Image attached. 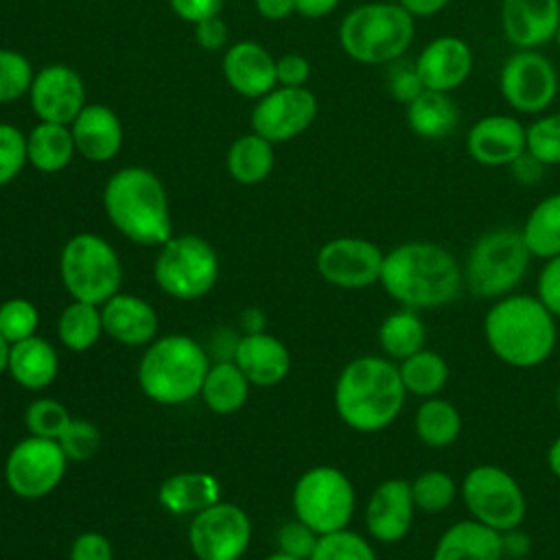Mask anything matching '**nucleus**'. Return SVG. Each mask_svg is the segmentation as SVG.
Listing matches in <instances>:
<instances>
[{
    "label": "nucleus",
    "mask_w": 560,
    "mask_h": 560,
    "mask_svg": "<svg viewBox=\"0 0 560 560\" xmlns=\"http://www.w3.org/2000/svg\"><path fill=\"white\" fill-rule=\"evenodd\" d=\"M378 284L400 306L431 311L451 304L459 295L464 273L444 245L407 241L385 252Z\"/></svg>",
    "instance_id": "nucleus-1"
},
{
    "label": "nucleus",
    "mask_w": 560,
    "mask_h": 560,
    "mask_svg": "<svg viewBox=\"0 0 560 560\" xmlns=\"http://www.w3.org/2000/svg\"><path fill=\"white\" fill-rule=\"evenodd\" d=\"M407 389L398 363L363 354L348 361L332 389V402L339 420L357 433H378L387 429L402 411Z\"/></svg>",
    "instance_id": "nucleus-2"
},
{
    "label": "nucleus",
    "mask_w": 560,
    "mask_h": 560,
    "mask_svg": "<svg viewBox=\"0 0 560 560\" xmlns=\"http://www.w3.org/2000/svg\"><path fill=\"white\" fill-rule=\"evenodd\" d=\"M556 315L527 293H510L490 304L483 315V339L505 365L529 370L545 363L558 343Z\"/></svg>",
    "instance_id": "nucleus-3"
},
{
    "label": "nucleus",
    "mask_w": 560,
    "mask_h": 560,
    "mask_svg": "<svg viewBox=\"0 0 560 560\" xmlns=\"http://www.w3.org/2000/svg\"><path fill=\"white\" fill-rule=\"evenodd\" d=\"M103 208L109 223L136 245L160 247L173 236L166 188L144 166L118 168L105 182Z\"/></svg>",
    "instance_id": "nucleus-4"
},
{
    "label": "nucleus",
    "mask_w": 560,
    "mask_h": 560,
    "mask_svg": "<svg viewBox=\"0 0 560 560\" xmlns=\"http://www.w3.org/2000/svg\"><path fill=\"white\" fill-rule=\"evenodd\" d=\"M208 368L206 348L188 335L173 332L144 346L138 363V385L149 400L175 407L199 396Z\"/></svg>",
    "instance_id": "nucleus-5"
},
{
    "label": "nucleus",
    "mask_w": 560,
    "mask_h": 560,
    "mask_svg": "<svg viewBox=\"0 0 560 560\" xmlns=\"http://www.w3.org/2000/svg\"><path fill=\"white\" fill-rule=\"evenodd\" d=\"M416 33V18L398 2H365L348 11L339 24L341 50L365 66L400 59Z\"/></svg>",
    "instance_id": "nucleus-6"
},
{
    "label": "nucleus",
    "mask_w": 560,
    "mask_h": 560,
    "mask_svg": "<svg viewBox=\"0 0 560 560\" xmlns=\"http://www.w3.org/2000/svg\"><path fill=\"white\" fill-rule=\"evenodd\" d=\"M532 262V254L516 228H492L479 234L462 267L464 284L472 295L499 300L514 293L523 282Z\"/></svg>",
    "instance_id": "nucleus-7"
},
{
    "label": "nucleus",
    "mask_w": 560,
    "mask_h": 560,
    "mask_svg": "<svg viewBox=\"0 0 560 560\" xmlns=\"http://www.w3.org/2000/svg\"><path fill=\"white\" fill-rule=\"evenodd\" d=\"M59 278L72 300L101 306L120 291L122 262L109 241L94 232H79L61 247Z\"/></svg>",
    "instance_id": "nucleus-8"
},
{
    "label": "nucleus",
    "mask_w": 560,
    "mask_h": 560,
    "mask_svg": "<svg viewBox=\"0 0 560 560\" xmlns=\"http://www.w3.org/2000/svg\"><path fill=\"white\" fill-rule=\"evenodd\" d=\"M219 254L199 234H173L160 245L153 262V280L158 289L182 302L208 295L219 282Z\"/></svg>",
    "instance_id": "nucleus-9"
},
{
    "label": "nucleus",
    "mask_w": 560,
    "mask_h": 560,
    "mask_svg": "<svg viewBox=\"0 0 560 560\" xmlns=\"http://www.w3.org/2000/svg\"><path fill=\"white\" fill-rule=\"evenodd\" d=\"M291 508L295 518L322 536L350 525L357 510V492L343 470L319 464L298 477Z\"/></svg>",
    "instance_id": "nucleus-10"
},
{
    "label": "nucleus",
    "mask_w": 560,
    "mask_h": 560,
    "mask_svg": "<svg viewBox=\"0 0 560 560\" xmlns=\"http://www.w3.org/2000/svg\"><path fill=\"white\" fill-rule=\"evenodd\" d=\"M459 494L470 518L501 534L521 527L525 521V492L516 477L497 464L472 466L462 479Z\"/></svg>",
    "instance_id": "nucleus-11"
},
{
    "label": "nucleus",
    "mask_w": 560,
    "mask_h": 560,
    "mask_svg": "<svg viewBox=\"0 0 560 560\" xmlns=\"http://www.w3.org/2000/svg\"><path fill=\"white\" fill-rule=\"evenodd\" d=\"M68 462L57 440L26 435L4 459V483L20 499H44L63 481Z\"/></svg>",
    "instance_id": "nucleus-12"
},
{
    "label": "nucleus",
    "mask_w": 560,
    "mask_h": 560,
    "mask_svg": "<svg viewBox=\"0 0 560 560\" xmlns=\"http://www.w3.org/2000/svg\"><path fill=\"white\" fill-rule=\"evenodd\" d=\"M560 88L553 63L538 50L512 52L499 72V92L518 114L538 116L549 109Z\"/></svg>",
    "instance_id": "nucleus-13"
},
{
    "label": "nucleus",
    "mask_w": 560,
    "mask_h": 560,
    "mask_svg": "<svg viewBox=\"0 0 560 560\" xmlns=\"http://www.w3.org/2000/svg\"><path fill=\"white\" fill-rule=\"evenodd\" d=\"M252 542V521L243 508L217 501L188 525V545L197 560H241Z\"/></svg>",
    "instance_id": "nucleus-14"
},
{
    "label": "nucleus",
    "mask_w": 560,
    "mask_h": 560,
    "mask_svg": "<svg viewBox=\"0 0 560 560\" xmlns=\"http://www.w3.org/2000/svg\"><path fill=\"white\" fill-rule=\"evenodd\" d=\"M385 252L363 236H337L326 241L317 256V273L337 289H365L381 280Z\"/></svg>",
    "instance_id": "nucleus-15"
},
{
    "label": "nucleus",
    "mask_w": 560,
    "mask_h": 560,
    "mask_svg": "<svg viewBox=\"0 0 560 560\" xmlns=\"http://www.w3.org/2000/svg\"><path fill=\"white\" fill-rule=\"evenodd\" d=\"M317 118V98L308 88L276 85L256 98L252 109V131L271 144L287 142L304 133Z\"/></svg>",
    "instance_id": "nucleus-16"
},
{
    "label": "nucleus",
    "mask_w": 560,
    "mask_h": 560,
    "mask_svg": "<svg viewBox=\"0 0 560 560\" xmlns=\"http://www.w3.org/2000/svg\"><path fill=\"white\" fill-rule=\"evenodd\" d=\"M28 101L42 122L70 125L85 103V85L79 72L66 63H48L35 72Z\"/></svg>",
    "instance_id": "nucleus-17"
},
{
    "label": "nucleus",
    "mask_w": 560,
    "mask_h": 560,
    "mask_svg": "<svg viewBox=\"0 0 560 560\" xmlns=\"http://www.w3.org/2000/svg\"><path fill=\"white\" fill-rule=\"evenodd\" d=\"M416 512L411 483L400 477H389L372 490L363 510V523L372 540L394 545L409 534Z\"/></svg>",
    "instance_id": "nucleus-18"
},
{
    "label": "nucleus",
    "mask_w": 560,
    "mask_h": 560,
    "mask_svg": "<svg viewBox=\"0 0 560 560\" xmlns=\"http://www.w3.org/2000/svg\"><path fill=\"white\" fill-rule=\"evenodd\" d=\"M466 153L488 168L510 166L525 153V125L508 114L481 116L466 133Z\"/></svg>",
    "instance_id": "nucleus-19"
},
{
    "label": "nucleus",
    "mask_w": 560,
    "mask_h": 560,
    "mask_svg": "<svg viewBox=\"0 0 560 560\" xmlns=\"http://www.w3.org/2000/svg\"><path fill=\"white\" fill-rule=\"evenodd\" d=\"M472 66V48L457 35H440L431 39L416 59V70L424 90L448 94L468 81Z\"/></svg>",
    "instance_id": "nucleus-20"
},
{
    "label": "nucleus",
    "mask_w": 560,
    "mask_h": 560,
    "mask_svg": "<svg viewBox=\"0 0 560 560\" xmlns=\"http://www.w3.org/2000/svg\"><path fill=\"white\" fill-rule=\"evenodd\" d=\"M560 0H501V31L516 50H538L556 39Z\"/></svg>",
    "instance_id": "nucleus-21"
},
{
    "label": "nucleus",
    "mask_w": 560,
    "mask_h": 560,
    "mask_svg": "<svg viewBox=\"0 0 560 560\" xmlns=\"http://www.w3.org/2000/svg\"><path fill=\"white\" fill-rule=\"evenodd\" d=\"M101 319L105 335L127 348H144L158 337V313L140 295L118 291L101 304Z\"/></svg>",
    "instance_id": "nucleus-22"
},
{
    "label": "nucleus",
    "mask_w": 560,
    "mask_h": 560,
    "mask_svg": "<svg viewBox=\"0 0 560 560\" xmlns=\"http://www.w3.org/2000/svg\"><path fill=\"white\" fill-rule=\"evenodd\" d=\"M221 68L228 85L245 98H260L278 85L276 59L258 42L243 39L232 44L223 52Z\"/></svg>",
    "instance_id": "nucleus-23"
},
{
    "label": "nucleus",
    "mask_w": 560,
    "mask_h": 560,
    "mask_svg": "<svg viewBox=\"0 0 560 560\" xmlns=\"http://www.w3.org/2000/svg\"><path fill=\"white\" fill-rule=\"evenodd\" d=\"M232 361L256 387H273L291 372V352L271 332H245L234 343Z\"/></svg>",
    "instance_id": "nucleus-24"
},
{
    "label": "nucleus",
    "mask_w": 560,
    "mask_h": 560,
    "mask_svg": "<svg viewBox=\"0 0 560 560\" xmlns=\"http://www.w3.org/2000/svg\"><path fill=\"white\" fill-rule=\"evenodd\" d=\"M77 153L94 164L114 160L122 147V125L114 109L103 103H88L70 122Z\"/></svg>",
    "instance_id": "nucleus-25"
},
{
    "label": "nucleus",
    "mask_w": 560,
    "mask_h": 560,
    "mask_svg": "<svg viewBox=\"0 0 560 560\" xmlns=\"http://www.w3.org/2000/svg\"><path fill=\"white\" fill-rule=\"evenodd\" d=\"M501 532L464 518L448 525L438 538L431 560H503Z\"/></svg>",
    "instance_id": "nucleus-26"
},
{
    "label": "nucleus",
    "mask_w": 560,
    "mask_h": 560,
    "mask_svg": "<svg viewBox=\"0 0 560 560\" xmlns=\"http://www.w3.org/2000/svg\"><path fill=\"white\" fill-rule=\"evenodd\" d=\"M221 481L206 470H186L166 477L158 488V503L173 516H195L221 501Z\"/></svg>",
    "instance_id": "nucleus-27"
},
{
    "label": "nucleus",
    "mask_w": 560,
    "mask_h": 560,
    "mask_svg": "<svg viewBox=\"0 0 560 560\" xmlns=\"http://www.w3.org/2000/svg\"><path fill=\"white\" fill-rule=\"evenodd\" d=\"M7 372L24 389H46L59 374V354L48 339L33 335L11 343Z\"/></svg>",
    "instance_id": "nucleus-28"
},
{
    "label": "nucleus",
    "mask_w": 560,
    "mask_h": 560,
    "mask_svg": "<svg viewBox=\"0 0 560 560\" xmlns=\"http://www.w3.org/2000/svg\"><path fill=\"white\" fill-rule=\"evenodd\" d=\"M407 127L422 140H444L459 125V109L448 92L422 90L405 105Z\"/></svg>",
    "instance_id": "nucleus-29"
},
{
    "label": "nucleus",
    "mask_w": 560,
    "mask_h": 560,
    "mask_svg": "<svg viewBox=\"0 0 560 560\" xmlns=\"http://www.w3.org/2000/svg\"><path fill=\"white\" fill-rule=\"evenodd\" d=\"M249 389L252 383L247 381L243 370L232 359H223L210 363L199 396L212 413L232 416L243 409L249 398Z\"/></svg>",
    "instance_id": "nucleus-30"
},
{
    "label": "nucleus",
    "mask_w": 560,
    "mask_h": 560,
    "mask_svg": "<svg viewBox=\"0 0 560 560\" xmlns=\"http://www.w3.org/2000/svg\"><path fill=\"white\" fill-rule=\"evenodd\" d=\"M26 155L28 164L39 173H59L77 155L70 125L37 122L26 133Z\"/></svg>",
    "instance_id": "nucleus-31"
},
{
    "label": "nucleus",
    "mask_w": 560,
    "mask_h": 560,
    "mask_svg": "<svg viewBox=\"0 0 560 560\" xmlns=\"http://www.w3.org/2000/svg\"><path fill=\"white\" fill-rule=\"evenodd\" d=\"M225 168L228 175L243 186L260 184L273 171V144L256 131L243 133L230 144Z\"/></svg>",
    "instance_id": "nucleus-32"
},
{
    "label": "nucleus",
    "mask_w": 560,
    "mask_h": 560,
    "mask_svg": "<svg viewBox=\"0 0 560 560\" xmlns=\"http://www.w3.org/2000/svg\"><path fill=\"white\" fill-rule=\"evenodd\" d=\"M376 339L383 357L396 363L422 350L427 341V328L420 317V311L400 306L398 311L389 313L387 317H383L376 330Z\"/></svg>",
    "instance_id": "nucleus-33"
},
{
    "label": "nucleus",
    "mask_w": 560,
    "mask_h": 560,
    "mask_svg": "<svg viewBox=\"0 0 560 560\" xmlns=\"http://www.w3.org/2000/svg\"><path fill=\"white\" fill-rule=\"evenodd\" d=\"M413 431L422 444L431 448H446L462 433L459 409L440 396L422 398L413 413Z\"/></svg>",
    "instance_id": "nucleus-34"
},
{
    "label": "nucleus",
    "mask_w": 560,
    "mask_h": 560,
    "mask_svg": "<svg viewBox=\"0 0 560 560\" xmlns=\"http://www.w3.org/2000/svg\"><path fill=\"white\" fill-rule=\"evenodd\" d=\"M532 258L549 260L560 254V192L542 197L521 228Z\"/></svg>",
    "instance_id": "nucleus-35"
},
{
    "label": "nucleus",
    "mask_w": 560,
    "mask_h": 560,
    "mask_svg": "<svg viewBox=\"0 0 560 560\" xmlns=\"http://www.w3.org/2000/svg\"><path fill=\"white\" fill-rule=\"evenodd\" d=\"M105 335L101 306L72 300L57 319V337L63 348L72 352H85L98 343Z\"/></svg>",
    "instance_id": "nucleus-36"
},
{
    "label": "nucleus",
    "mask_w": 560,
    "mask_h": 560,
    "mask_svg": "<svg viewBox=\"0 0 560 560\" xmlns=\"http://www.w3.org/2000/svg\"><path fill=\"white\" fill-rule=\"evenodd\" d=\"M398 372L407 394H413L418 398L438 396L448 383L446 359L440 352L427 348L398 361Z\"/></svg>",
    "instance_id": "nucleus-37"
},
{
    "label": "nucleus",
    "mask_w": 560,
    "mask_h": 560,
    "mask_svg": "<svg viewBox=\"0 0 560 560\" xmlns=\"http://www.w3.org/2000/svg\"><path fill=\"white\" fill-rule=\"evenodd\" d=\"M409 483H411L416 508L427 514H438L448 510L459 490L455 479L446 470H438V468L416 475Z\"/></svg>",
    "instance_id": "nucleus-38"
},
{
    "label": "nucleus",
    "mask_w": 560,
    "mask_h": 560,
    "mask_svg": "<svg viewBox=\"0 0 560 560\" xmlns=\"http://www.w3.org/2000/svg\"><path fill=\"white\" fill-rule=\"evenodd\" d=\"M308 560H378L372 542L350 527L322 534Z\"/></svg>",
    "instance_id": "nucleus-39"
},
{
    "label": "nucleus",
    "mask_w": 560,
    "mask_h": 560,
    "mask_svg": "<svg viewBox=\"0 0 560 560\" xmlns=\"http://www.w3.org/2000/svg\"><path fill=\"white\" fill-rule=\"evenodd\" d=\"M525 151L545 166L560 164V112L542 114L525 127Z\"/></svg>",
    "instance_id": "nucleus-40"
},
{
    "label": "nucleus",
    "mask_w": 560,
    "mask_h": 560,
    "mask_svg": "<svg viewBox=\"0 0 560 560\" xmlns=\"http://www.w3.org/2000/svg\"><path fill=\"white\" fill-rule=\"evenodd\" d=\"M72 416L68 407L55 398H35L26 411H24V424L28 429V435L59 440L63 431L68 429Z\"/></svg>",
    "instance_id": "nucleus-41"
},
{
    "label": "nucleus",
    "mask_w": 560,
    "mask_h": 560,
    "mask_svg": "<svg viewBox=\"0 0 560 560\" xmlns=\"http://www.w3.org/2000/svg\"><path fill=\"white\" fill-rule=\"evenodd\" d=\"M33 77V66L20 50L0 48V105L26 96Z\"/></svg>",
    "instance_id": "nucleus-42"
},
{
    "label": "nucleus",
    "mask_w": 560,
    "mask_h": 560,
    "mask_svg": "<svg viewBox=\"0 0 560 560\" xmlns=\"http://www.w3.org/2000/svg\"><path fill=\"white\" fill-rule=\"evenodd\" d=\"M39 311L26 298H9L0 304V335L4 341L15 343L37 332Z\"/></svg>",
    "instance_id": "nucleus-43"
},
{
    "label": "nucleus",
    "mask_w": 560,
    "mask_h": 560,
    "mask_svg": "<svg viewBox=\"0 0 560 560\" xmlns=\"http://www.w3.org/2000/svg\"><path fill=\"white\" fill-rule=\"evenodd\" d=\"M26 164V133L11 122H0V188L11 184Z\"/></svg>",
    "instance_id": "nucleus-44"
},
{
    "label": "nucleus",
    "mask_w": 560,
    "mask_h": 560,
    "mask_svg": "<svg viewBox=\"0 0 560 560\" xmlns=\"http://www.w3.org/2000/svg\"><path fill=\"white\" fill-rule=\"evenodd\" d=\"M70 462H88L98 453L101 431L85 418H72L63 435L57 440Z\"/></svg>",
    "instance_id": "nucleus-45"
},
{
    "label": "nucleus",
    "mask_w": 560,
    "mask_h": 560,
    "mask_svg": "<svg viewBox=\"0 0 560 560\" xmlns=\"http://www.w3.org/2000/svg\"><path fill=\"white\" fill-rule=\"evenodd\" d=\"M317 540H319V534L315 529H311L306 523H302L300 518H293V521L284 523L278 529V536H276L278 551L295 556L300 560L311 558V553L315 551Z\"/></svg>",
    "instance_id": "nucleus-46"
},
{
    "label": "nucleus",
    "mask_w": 560,
    "mask_h": 560,
    "mask_svg": "<svg viewBox=\"0 0 560 560\" xmlns=\"http://www.w3.org/2000/svg\"><path fill=\"white\" fill-rule=\"evenodd\" d=\"M387 66H389V70H387L385 79H387V90H389L392 98L398 101L400 105L411 103L424 90V85L418 77V70H416V61L413 63L402 61V57H400Z\"/></svg>",
    "instance_id": "nucleus-47"
},
{
    "label": "nucleus",
    "mask_w": 560,
    "mask_h": 560,
    "mask_svg": "<svg viewBox=\"0 0 560 560\" xmlns=\"http://www.w3.org/2000/svg\"><path fill=\"white\" fill-rule=\"evenodd\" d=\"M68 560H114V545L105 534L88 529L72 540Z\"/></svg>",
    "instance_id": "nucleus-48"
},
{
    "label": "nucleus",
    "mask_w": 560,
    "mask_h": 560,
    "mask_svg": "<svg viewBox=\"0 0 560 560\" xmlns=\"http://www.w3.org/2000/svg\"><path fill=\"white\" fill-rule=\"evenodd\" d=\"M536 298L560 317V254L545 260L536 280Z\"/></svg>",
    "instance_id": "nucleus-49"
},
{
    "label": "nucleus",
    "mask_w": 560,
    "mask_h": 560,
    "mask_svg": "<svg viewBox=\"0 0 560 560\" xmlns=\"http://www.w3.org/2000/svg\"><path fill=\"white\" fill-rule=\"evenodd\" d=\"M311 77V63L300 52H287L276 59V83L284 88H304Z\"/></svg>",
    "instance_id": "nucleus-50"
},
{
    "label": "nucleus",
    "mask_w": 560,
    "mask_h": 560,
    "mask_svg": "<svg viewBox=\"0 0 560 560\" xmlns=\"http://www.w3.org/2000/svg\"><path fill=\"white\" fill-rule=\"evenodd\" d=\"M195 26V42L199 48L208 50V52H214V50H221L228 42V24L219 18V15H212V18H206Z\"/></svg>",
    "instance_id": "nucleus-51"
},
{
    "label": "nucleus",
    "mask_w": 560,
    "mask_h": 560,
    "mask_svg": "<svg viewBox=\"0 0 560 560\" xmlns=\"http://www.w3.org/2000/svg\"><path fill=\"white\" fill-rule=\"evenodd\" d=\"M225 0H168L173 13L190 24H197L206 18L219 15Z\"/></svg>",
    "instance_id": "nucleus-52"
},
{
    "label": "nucleus",
    "mask_w": 560,
    "mask_h": 560,
    "mask_svg": "<svg viewBox=\"0 0 560 560\" xmlns=\"http://www.w3.org/2000/svg\"><path fill=\"white\" fill-rule=\"evenodd\" d=\"M510 168H512V175H514V179H516L518 184L532 186V184H536V182L542 177V171H545L547 166L540 164L534 155H529V153L525 151L523 155H518V158L510 164Z\"/></svg>",
    "instance_id": "nucleus-53"
},
{
    "label": "nucleus",
    "mask_w": 560,
    "mask_h": 560,
    "mask_svg": "<svg viewBox=\"0 0 560 560\" xmlns=\"http://www.w3.org/2000/svg\"><path fill=\"white\" fill-rule=\"evenodd\" d=\"M254 7L269 22H282L295 13V0H254Z\"/></svg>",
    "instance_id": "nucleus-54"
},
{
    "label": "nucleus",
    "mask_w": 560,
    "mask_h": 560,
    "mask_svg": "<svg viewBox=\"0 0 560 560\" xmlns=\"http://www.w3.org/2000/svg\"><path fill=\"white\" fill-rule=\"evenodd\" d=\"M341 0H295V13L306 20H322L330 15Z\"/></svg>",
    "instance_id": "nucleus-55"
},
{
    "label": "nucleus",
    "mask_w": 560,
    "mask_h": 560,
    "mask_svg": "<svg viewBox=\"0 0 560 560\" xmlns=\"http://www.w3.org/2000/svg\"><path fill=\"white\" fill-rule=\"evenodd\" d=\"M413 18H433L448 7L451 0H396Z\"/></svg>",
    "instance_id": "nucleus-56"
},
{
    "label": "nucleus",
    "mask_w": 560,
    "mask_h": 560,
    "mask_svg": "<svg viewBox=\"0 0 560 560\" xmlns=\"http://www.w3.org/2000/svg\"><path fill=\"white\" fill-rule=\"evenodd\" d=\"M501 542H503V556H508V558H523L529 551V540L525 534L518 532V527L503 532Z\"/></svg>",
    "instance_id": "nucleus-57"
},
{
    "label": "nucleus",
    "mask_w": 560,
    "mask_h": 560,
    "mask_svg": "<svg viewBox=\"0 0 560 560\" xmlns=\"http://www.w3.org/2000/svg\"><path fill=\"white\" fill-rule=\"evenodd\" d=\"M241 324H243L245 332H260V330H265V315L260 308H247L241 315Z\"/></svg>",
    "instance_id": "nucleus-58"
},
{
    "label": "nucleus",
    "mask_w": 560,
    "mask_h": 560,
    "mask_svg": "<svg viewBox=\"0 0 560 560\" xmlns=\"http://www.w3.org/2000/svg\"><path fill=\"white\" fill-rule=\"evenodd\" d=\"M547 466H549L551 475L560 479V435L549 444V451H547Z\"/></svg>",
    "instance_id": "nucleus-59"
},
{
    "label": "nucleus",
    "mask_w": 560,
    "mask_h": 560,
    "mask_svg": "<svg viewBox=\"0 0 560 560\" xmlns=\"http://www.w3.org/2000/svg\"><path fill=\"white\" fill-rule=\"evenodd\" d=\"M9 348L11 343L4 341V337L0 335V376L7 372V363H9Z\"/></svg>",
    "instance_id": "nucleus-60"
},
{
    "label": "nucleus",
    "mask_w": 560,
    "mask_h": 560,
    "mask_svg": "<svg viewBox=\"0 0 560 560\" xmlns=\"http://www.w3.org/2000/svg\"><path fill=\"white\" fill-rule=\"evenodd\" d=\"M265 560H300V558L289 556V553H282V551H273V553H269Z\"/></svg>",
    "instance_id": "nucleus-61"
},
{
    "label": "nucleus",
    "mask_w": 560,
    "mask_h": 560,
    "mask_svg": "<svg viewBox=\"0 0 560 560\" xmlns=\"http://www.w3.org/2000/svg\"><path fill=\"white\" fill-rule=\"evenodd\" d=\"M556 407H558V411H560V383L556 385Z\"/></svg>",
    "instance_id": "nucleus-62"
},
{
    "label": "nucleus",
    "mask_w": 560,
    "mask_h": 560,
    "mask_svg": "<svg viewBox=\"0 0 560 560\" xmlns=\"http://www.w3.org/2000/svg\"><path fill=\"white\" fill-rule=\"evenodd\" d=\"M556 44L560 46V24H558V31H556Z\"/></svg>",
    "instance_id": "nucleus-63"
}]
</instances>
